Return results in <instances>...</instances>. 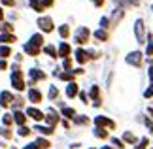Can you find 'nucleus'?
Instances as JSON below:
<instances>
[{"instance_id": "f257e3e1", "label": "nucleus", "mask_w": 153, "mask_h": 149, "mask_svg": "<svg viewBox=\"0 0 153 149\" xmlns=\"http://www.w3.org/2000/svg\"><path fill=\"white\" fill-rule=\"evenodd\" d=\"M11 87H13L15 91H23V89H25L23 72L19 70V66H13V74H11Z\"/></svg>"}, {"instance_id": "f03ea898", "label": "nucleus", "mask_w": 153, "mask_h": 149, "mask_svg": "<svg viewBox=\"0 0 153 149\" xmlns=\"http://www.w3.org/2000/svg\"><path fill=\"white\" fill-rule=\"evenodd\" d=\"M89 36H91L89 28L81 27V28H78V32H76V42H78L79 45H81V44H87V42H89Z\"/></svg>"}, {"instance_id": "7ed1b4c3", "label": "nucleus", "mask_w": 153, "mask_h": 149, "mask_svg": "<svg viewBox=\"0 0 153 149\" xmlns=\"http://www.w3.org/2000/svg\"><path fill=\"white\" fill-rule=\"evenodd\" d=\"M28 76H30V81H28V85H36V81L45 79V74L42 72V70H38V68H32L30 72H28Z\"/></svg>"}, {"instance_id": "20e7f679", "label": "nucleus", "mask_w": 153, "mask_h": 149, "mask_svg": "<svg viewBox=\"0 0 153 149\" xmlns=\"http://www.w3.org/2000/svg\"><path fill=\"white\" fill-rule=\"evenodd\" d=\"M95 125H97V127H100V128H104V127H108V128H115V123L111 121V119H108V117H102V115L95 117Z\"/></svg>"}, {"instance_id": "39448f33", "label": "nucleus", "mask_w": 153, "mask_h": 149, "mask_svg": "<svg viewBox=\"0 0 153 149\" xmlns=\"http://www.w3.org/2000/svg\"><path fill=\"white\" fill-rule=\"evenodd\" d=\"M38 27L42 28L44 32H51L53 30V21L49 19V17H40V19H38Z\"/></svg>"}, {"instance_id": "423d86ee", "label": "nucleus", "mask_w": 153, "mask_h": 149, "mask_svg": "<svg viewBox=\"0 0 153 149\" xmlns=\"http://www.w3.org/2000/svg\"><path fill=\"white\" fill-rule=\"evenodd\" d=\"M127 62L132 64V66H140V64H142V53H140V51H132L131 55L127 57Z\"/></svg>"}, {"instance_id": "0eeeda50", "label": "nucleus", "mask_w": 153, "mask_h": 149, "mask_svg": "<svg viewBox=\"0 0 153 149\" xmlns=\"http://www.w3.org/2000/svg\"><path fill=\"white\" fill-rule=\"evenodd\" d=\"M44 119H45V121H48V127H55V125L59 123V113L55 111V110H49L48 111V115H44Z\"/></svg>"}, {"instance_id": "6e6552de", "label": "nucleus", "mask_w": 153, "mask_h": 149, "mask_svg": "<svg viewBox=\"0 0 153 149\" xmlns=\"http://www.w3.org/2000/svg\"><path fill=\"white\" fill-rule=\"evenodd\" d=\"M13 94H11L10 91H4L2 94H0V106H2V108H8V106L13 102Z\"/></svg>"}, {"instance_id": "1a4fd4ad", "label": "nucleus", "mask_w": 153, "mask_h": 149, "mask_svg": "<svg viewBox=\"0 0 153 149\" xmlns=\"http://www.w3.org/2000/svg\"><path fill=\"white\" fill-rule=\"evenodd\" d=\"M28 100H30L32 104H40L42 102V93H40L38 89H30V91H28Z\"/></svg>"}, {"instance_id": "9d476101", "label": "nucleus", "mask_w": 153, "mask_h": 149, "mask_svg": "<svg viewBox=\"0 0 153 149\" xmlns=\"http://www.w3.org/2000/svg\"><path fill=\"white\" fill-rule=\"evenodd\" d=\"M27 115L30 117V119H34V121H42V119H44V113L40 111L38 108H28L27 110Z\"/></svg>"}, {"instance_id": "9b49d317", "label": "nucleus", "mask_w": 153, "mask_h": 149, "mask_svg": "<svg viewBox=\"0 0 153 149\" xmlns=\"http://www.w3.org/2000/svg\"><path fill=\"white\" fill-rule=\"evenodd\" d=\"M25 53H27V55H30V57H36V55H40V47L28 42V44H25Z\"/></svg>"}, {"instance_id": "f8f14e48", "label": "nucleus", "mask_w": 153, "mask_h": 149, "mask_svg": "<svg viewBox=\"0 0 153 149\" xmlns=\"http://www.w3.org/2000/svg\"><path fill=\"white\" fill-rule=\"evenodd\" d=\"M17 38L13 36V34H8V32H2L0 34V44L2 45H10V44H13Z\"/></svg>"}, {"instance_id": "ddd939ff", "label": "nucleus", "mask_w": 153, "mask_h": 149, "mask_svg": "<svg viewBox=\"0 0 153 149\" xmlns=\"http://www.w3.org/2000/svg\"><path fill=\"white\" fill-rule=\"evenodd\" d=\"M78 93H79L78 85H76L74 81H70V83H68V87H66V96H68V98H74V96H76Z\"/></svg>"}, {"instance_id": "4468645a", "label": "nucleus", "mask_w": 153, "mask_h": 149, "mask_svg": "<svg viewBox=\"0 0 153 149\" xmlns=\"http://www.w3.org/2000/svg\"><path fill=\"white\" fill-rule=\"evenodd\" d=\"M70 55V45L68 44H64V42H62V44L61 45H59V51H57V57H62V59H66Z\"/></svg>"}, {"instance_id": "2eb2a0df", "label": "nucleus", "mask_w": 153, "mask_h": 149, "mask_svg": "<svg viewBox=\"0 0 153 149\" xmlns=\"http://www.w3.org/2000/svg\"><path fill=\"white\" fill-rule=\"evenodd\" d=\"M134 30H136V38L138 42H144V23L142 21H136V27H134Z\"/></svg>"}, {"instance_id": "dca6fc26", "label": "nucleus", "mask_w": 153, "mask_h": 149, "mask_svg": "<svg viewBox=\"0 0 153 149\" xmlns=\"http://www.w3.org/2000/svg\"><path fill=\"white\" fill-rule=\"evenodd\" d=\"M13 121L19 125V127H23V125L27 123V115H25L23 111H15V113H13Z\"/></svg>"}, {"instance_id": "f3484780", "label": "nucleus", "mask_w": 153, "mask_h": 149, "mask_svg": "<svg viewBox=\"0 0 153 149\" xmlns=\"http://www.w3.org/2000/svg\"><path fill=\"white\" fill-rule=\"evenodd\" d=\"M34 144L38 145V149H49V147H51V142H49V140H45V138H38L36 142H34Z\"/></svg>"}, {"instance_id": "a211bd4d", "label": "nucleus", "mask_w": 153, "mask_h": 149, "mask_svg": "<svg viewBox=\"0 0 153 149\" xmlns=\"http://www.w3.org/2000/svg\"><path fill=\"white\" fill-rule=\"evenodd\" d=\"M87 59H89V57H87V51H83V49H78V51H76V61H78L79 64H83Z\"/></svg>"}, {"instance_id": "6ab92c4d", "label": "nucleus", "mask_w": 153, "mask_h": 149, "mask_svg": "<svg viewBox=\"0 0 153 149\" xmlns=\"http://www.w3.org/2000/svg\"><path fill=\"white\" fill-rule=\"evenodd\" d=\"M34 130H38V132L44 134V136H51V134H53V128H51V127H42V125H38Z\"/></svg>"}, {"instance_id": "aec40b11", "label": "nucleus", "mask_w": 153, "mask_h": 149, "mask_svg": "<svg viewBox=\"0 0 153 149\" xmlns=\"http://www.w3.org/2000/svg\"><path fill=\"white\" fill-rule=\"evenodd\" d=\"M30 44L38 45V47H42V44H44V36H42V34H34V36L30 38Z\"/></svg>"}, {"instance_id": "412c9836", "label": "nucleus", "mask_w": 153, "mask_h": 149, "mask_svg": "<svg viewBox=\"0 0 153 149\" xmlns=\"http://www.w3.org/2000/svg\"><path fill=\"white\" fill-rule=\"evenodd\" d=\"M123 142H127V144H136V136L132 132H125L123 134Z\"/></svg>"}, {"instance_id": "4be33fe9", "label": "nucleus", "mask_w": 153, "mask_h": 149, "mask_svg": "<svg viewBox=\"0 0 153 149\" xmlns=\"http://www.w3.org/2000/svg\"><path fill=\"white\" fill-rule=\"evenodd\" d=\"M11 55V49L8 45H0V59H8Z\"/></svg>"}, {"instance_id": "5701e85b", "label": "nucleus", "mask_w": 153, "mask_h": 149, "mask_svg": "<svg viewBox=\"0 0 153 149\" xmlns=\"http://www.w3.org/2000/svg\"><path fill=\"white\" fill-rule=\"evenodd\" d=\"M11 123H13V117L10 115V113H4V117H2V125L6 128H10L11 127Z\"/></svg>"}, {"instance_id": "b1692460", "label": "nucleus", "mask_w": 153, "mask_h": 149, "mask_svg": "<svg viewBox=\"0 0 153 149\" xmlns=\"http://www.w3.org/2000/svg\"><path fill=\"white\" fill-rule=\"evenodd\" d=\"M62 115L66 119H74L76 117V110L74 108H62Z\"/></svg>"}, {"instance_id": "393cba45", "label": "nucleus", "mask_w": 153, "mask_h": 149, "mask_svg": "<svg viewBox=\"0 0 153 149\" xmlns=\"http://www.w3.org/2000/svg\"><path fill=\"white\" fill-rule=\"evenodd\" d=\"M95 136H97V138H100V140H106V138H108V132H106L104 128L97 127V128H95Z\"/></svg>"}, {"instance_id": "a878e982", "label": "nucleus", "mask_w": 153, "mask_h": 149, "mask_svg": "<svg viewBox=\"0 0 153 149\" xmlns=\"http://www.w3.org/2000/svg\"><path fill=\"white\" fill-rule=\"evenodd\" d=\"M30 8H32L34 11H38V13H40V11H44V6L40 4L38 0H30Z\"/></svg>"}, {"instance_id": "bb28decb", "label": "nucleus", "mask_w": 153, "mask_h": 149, "mask_svg": "<svg viewBox=\"0 0 153 149\" xmlns=\"http://www.w3.org/2000/svg\"><path fill=\"white\" fill-rule=\"evenodd\" d=\"M95 38L100 40V42H106V40H108V32H106V30H97L95 32Z\"/></svg>"}, {"instance_id": "cd10ccee", "label": "nucleus", "mask_w": 153, "mask_h": 149, "mask_svg": "<svg viewBox=\"0 0 153 149\" xmlns=\"http://www.w3.org/2000/svg\"><path fill=\"white\" fill-rule=\"evenodd\" d=\"M30 132H32V130L28 128V127H25V125H23V127H19V136H23V138L30 136Z\"/></svg>"}, {"instance_id": "c85d7f7f", "label": "nucleus", "mask_w": 153, "mask_h": 149, "mask_svg": "<svg viewBox=\"0 0 153 149\" xmlns=\"http://www.w3.org/2000/svg\"><path fill=\"white\" fill-rule=\"evenodd\" d=\"M59 34H61L62 38H68V36H70V28H68V25H62L61 28H59Z\"/></svg>"}, {"instance_id": "c756f323", "label": "nucleus", "mask_w": 153, "mask_h": 149, "mask_svg": "<svg viewBox=\"0 0 153 149\" xmlns=\"http://www.w3.org/2000/svg\"><path fill=\"white\" fill-rule=\"evenodd\" d=\"M57 96H59V89H57L55 85H51V87H49V100H55Z\"/></svg>"}, {"instance_id": "7c9ffc66", "label": "nucleus", "mask_w": 153, "mask_h": 149, "mask_svg": "<svg viewBox=\"0 0 153 149\" xmlns=\"http://www.w3.org/2000/svg\"><path fill=\"white\" fill-rule=\"evenodd\" d=\"M0 136H4L6 140H10V138H11V130L6 128V127H0Z\"/></svg>"}, {"instance_id": "2f4dec72", "label": "nucleus", "mask_w": 153, "mask_h": 149, "mask_svg": "<svg viewBox=\"0 0 153 149\" xmlns=\"http://www.w3.org/2000/svg\"><path fill=\"white\" fill-rule=\"evenodd\" d=\"M44 51L48 53L49 57H57V49H55L53 45H45V47H44Z\"/></svg>"}, {"instance_id": "473e14b6", "label": "nucleus", "mask_w": 153, "mask_h": 149, "mask_svg": "<svg viewBox=\"0 0 153 149\" xmlns=\"http://www.w3.org/2000/svg\"><path fill=\"white\" fill-rule=\"evenodd\" d=\"M59 77L64 79V81H72L74 79V74L72 72H62V74H59Z\"/></svg>"}, {"instance_id": "72a5a7b5", "label": "nucleus", "mask_w": 153, "mask_h": 149, "mask_svg": "<svg viewBox=\"0 0 153 149\" xmlns=\"http://www.w3.org/2000/svg\"><path fill=\"white\" fill-rule=\"evenodd\" d=\"M91 98L95 100V102H98V100H100V98H98V87H97V85L91 87Z\"/></svg>"}, {"instance_id": "f704fd0d", "label": "nucleus", "mask_w": 153, "mask_h": 149, "mask_svg": "<svg viewBox=\"0 0 153 149\" xmlns=\"http://www.w3.org/2000/svg\"><path fill=\"white\" fill-rule=\"evenodd\" d=\"M148 145H149V140L148 138H142V140H140V144L136 145V149H148Z\"/></svg>"}, {"instance_id": "c9c22d12", "label": "nucleus", "mask_w": 153, "mask_h": 149, "mask_svg": "<svg viewBox=\"0 0 153 149\" xmlns=\"http://www.w3.org/2000/svg\"><path fill=\"white\" fill-rule=\"evenodd\" d=\"M111 144H114L117 149H125V144H123V140H117V138H111Z\"/></svg>"}, {"instance_id": "e433bc0d", "label": "nucleus", "mask_w": 153, "mask_h": 149, "mask_svg": "<svg viewBox=\"0 0 153 149\" xmlns=\"http://www.w3.org/2000/svg\"><path fill=\"white\" fill-rule=\"evenodd\" d=\"M2 30H6L8 34H11V32H13V25H11V23H4V25H2Z\"/></svg>"}, {"instance_id": "4c0bfd02", "label": "nucleus", "mask_w": 153, "mask_h": 149, "mask_svg": "<svg viewBox=\"0 0 153 149\" xmlns=\"http://www.w3.org/2000/svg\"><path fill=\"white\" fill-rule=\"evenodd\" d=\"M74 119H76V123H79V125H89V119H87V117H83V115H81V117H78V115H76Z\"/></svg>"}, {"instance_id": "58836bf2", "label": "nucleus", "mask_w": 153, "mask_h": 149, "mask_svg": "<svg viewBox=\"0 0 153 149\" xmlns=\"http://www.w3.org/2000/svg\"><path fill=\"white\" fill-rule=\"evenodd\" d=\"M144 96H146V98H151V96H153V85H151V87H148V89H146Z\"/></svg>"}, {"instance_id": "ea45409f", "label": "nucleus", "mask_w": 153, "mask_h": 149, "mask_svg": "<svg viewBox=\"0 0 153 149\" xmlns=\"http://www.w3.org/2000/svg\"><path fill=\"white\" fill-rule=\"evenodd\" d=\"M62 66L66 68V70H70V68H72V61H70V59L66 57V59H64V62H62Z\"/></svg>"}, {"instance_id": "a19ab883", "label": "nucleus", "mask_w": 153, "mask_h": 149, "mask_svg": "<svg viewBox=\"0 0 153 149\" xmlns=\"http://www.w3.org/2000/svg\"><path fill=\"white\" fill-rule=\"evenodd\" d=\"M148 55H153V40H149V44H148Z\"/></svg>"}, {"instance_id": "79ce46f5", "label": "nucleus", "mask_w": 153, "mask_h": 149, "mask_svg": "<svg viewBox=\"0 0 153 149\" xmlns=\"http://www.w3.org/2000/svg\"><path fill=\"white\" fill-rule=\"evenodd\" d=\"M0 70H8V62H6V59L0 61Z\"/></svg>"}, {"instance_id": "37998d69", "label": "nucleus", "mask_w": 153, "mask_h": 149, "mask_svg": "<svg viewBox=\"0 0 153 149\" xmlns=\"http://www.w3.org/2000/svg\"><path fill=\"white\" fill-rule=\"evenodd\" d=\"M79 98H81V102H85V104L89 102V100H87V94H85V93H79Z\"/></svg>"}, {"instance_id": "c03bdc74", "label": "nucleus", "mask_w": 153, "mask_h": 149, "mask_svg": "<svg viewBox=\"0 0 153 149\" xmlns=\"http://www.w3.org/2000/svg\"><path fill=\"white\" fill-rule=\"evenodd\" d=\"M23 149H38V145H36V144H27Z\"/></svg>"}, {"instance_id": "a18cd8bd", "label": "nucleus", "mask_w": 153, "mask_h": 149, "mask_svg": "<svg viewBox=\"0 0 153 149\" xmlns=\"http://www.w3.org/2000/svg\"><path fill=\"white\" fill-rule=\"evenodd\" d=\"M146 127H148V128L151 130V132H153V123L149 121V119H146Z\"/></svg>"}, {"instance_id": "49530a36", "label": "nucleus", "mask_w": 153, "mask_h": 149, "mask_svg": "<svg viewBox=\"0 0 153 149\" xmlns=\"http://www.w3.org/2000/svg\"><path fill=\"white\" fill-rule=\"evenodd\" d=\"M53 4V0H42V6L45 8V6H51Z\"/></svg>"}, {"instance_id": "de8ad7c7", "label": "nucleus", "mask_w": 153, "mask_h": 149, "mask_svg": "<svg viewBox=\"0 0 153 149\" xmlns=\"http://www.w3.org/2000/svg\"><path fill=\"white\" fill-rule=\"evenodd\" d=\"M93 4H95V6H98V8H100V6L104 4V0H93Z\"/></svg>"}, {"instance_id": "09e8293b", "label": "nucleus", "mask_w": 153, "mask_h": 149, "mask_svg": "<svg viewBox=\"0 0 153 149\" xmlns=\"http://www.w3.org/2000/svg\"><path fill=\"white\" fill-rule=\"evenodd\" d=\"M108 23H110V21H108V19H106V17H104V19H102V21H100V25H102V27H104V28H106V27H108Z\"/></svg>"}, {"instance_id": "8fccbe9b", "label": "nucleus", "mask_w": 153, "mask_h": 149, "mask_svg": "<svg viewBox=\"0 0 153 149\" xmlns=\"http://www.w3.org/2000/svg\"><path fill=\"white\" fill-rule=\"evenodd\" d=\"M2 2H4L6 6H13V0H2Z\"/></svg>"}, {"instance_id": "3c124183", "label": "nucleus", "mask_w": 153, "mask_h": 149, "mask_svg": "<svg viewBox=\"0 0 153 149\" xmlns=\"http://www.w3.org/2000/svg\"><path fill=\"white\" fill-rule=\"evenodd\" d=\"M148 74H149V79H151V81H153V66H151V68H149V72H148Z\"/></svg>"}, {"instance_id": "603ef678", "label": "nucleus", "mask_w": 153, "mask_h": 149, "mask_svg": "<svg viewBox=\"0 0 153 149\" xmlns=\"http://www.w3.org/2000/svg\"><path fill=\"white\" fill-rule=\"evenodd\" d=\"M2 19H4V10L0 8V21H2Z\"/></svg>"}, {"instance_id": "864d4df0", "label": "nucleus", "mask_w": 153, "mask_h": 149, "mask_svg": "<svg viewBox=\"0 0 153 149\" xmlns=\"http://www.w3.org/2000/svg\"><path fill=\"white\" fill-rule=\"evenodd\" d=\"M102 149H114V147H110V145H106V147H102Z\"/></svg>"}, {"instance_id": "5fc2aeb1", "label": "nucleus", "mask_w": 153, "mask_h": 149, "mask_svg": "<svg viewBox=\"0 0 153 149\" xmlns=\"http://www.w3.org/2000/svg\"><path fill=\"white\" fill-rule=\"evenodd\" d=\"M149 113H151V117H153V108H149Z\"/></svg>"}, {"instance_id": "6e6d98bb", "label": "nucleus", "mask_w": 153, "mask_h": 149, "mask_svg": "<svg viewBox=\"0 0 153 149\" xmlns=\"http://www.w3.org/2000/svg\"><path fill=\"white\" fill-rule=\"evenodd\" d=\"M10 149H17V147H10Z\"/></svg>"}]
</instances>
